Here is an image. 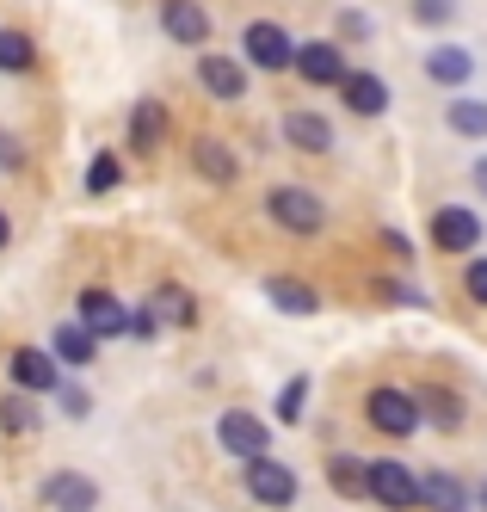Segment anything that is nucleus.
Listing matches in <instances>:
<instances>
[{"label":"nucleus","instance_id":"7c9ffc66","mask_svg":"<svg viewBox=\"0 0 487 512\" xmlns=\"http://www.w3.org/2000/svg\"><path fill=\"white\" fill-rule=\"evenodd\" d=\"M377 297H383V303H401V309H432V297H426V290L407 278V272H383V278H377Z\"/></svg>","mask_w":487,"mask_h":512},{"label":"nucleus","instance_id":"ddd939ff","mask_svg":"<svg viewBox=\"0 0 487 512\" xmlns=\"http://www.w3.org/2000/svg\"><path fill=\"white\" fill-rule=\"evenodd\" d=\"M198 87L216 99V105H241L253 93V75H247V62L229 56V50H204L198 56Z\"/></svg>","mask_w":487,"mask_h":512},{"label":"nucleus","instance_id":"ea45409f","mask_svg":"<svg viewBox=\"0 0 487 512\" xmlns=\"http://www.w3.org/2000/svg\"><path fill=\"white\" fill-rule=\"evenodd\" d=\"M469 500H475V506L487 512V482H469Z\"/></svg>","mask_w":487,"mask_h":512},{"label":"nucleus","instance_id":"e433bc0d","mask_svg":"<svg viewBox=\"0 0 487 512\" xmlns=\"http://www.w3.org/2000/svg\"><path fill=\"white\" fill-rule=\"evenodd\" d=\"M130 340H161V321H155V309H148V303L130 309Z\"/></svg>","mask_w":487,"mask_h":512},{"label":"nucleus","instance_id":"f257e3e1","mask_svg":"<svg viewBox=\"0 0 487 512\" xmlns=\"http://www.w3.org/2000/svg\"><path fill=\"white\" fill-rule=\"evenodd\" d=\"M266 223L290 241H321L327 235V198L303 179H284V186H266Z\"/></svg>","mask_w":487,"mask_h":512},{"label":"nucleus","instance_id":"dca6fc26","mask_svg":"<svg viewBox=\"0 0 487 512\" xmlns=\"http://www.w3.org/2000/svg\"><path fill=\"white\" fill-rule=\"evenodd\" d=\"M420 68H426V81H432V87H444V93L475 87V50H469V44H457V38H438V44L420 56Z\"/></svg>","mask_w":487,"mask_h":512},{"label":"nucleus","instance_id":"412c9836","mask_svg":"<svg viewBox=\"0 0 487 512\" xmlns=\"http://www.w3.org/2000/svg\"><path fill=\"white\" fill-rule=\"evenodd\" d=\"M469 482L457 469H420V512H469Z\"/></svg>","mask_w":487,"mask_h":512},{"label":"nucleus","instance_id":"f3484780","mask_svg":"<svg viewBox=\"0 0 487 512\" xmlns=\"http://www.w3.org/2000/svg\"><path fill=\"white\" fill-rule=\"evenodd\" d=\"M346 50L333 44V38H309V44H296V62H290V75L303 81V87H340L346 81Z\"/></svg>","mask_w":487,"mask_h":512},{"label":"nucleus","instance_id":"423d86ee","mask_svg":"<svg viewBox=\"0 0 487 512\" xmlns=\"http://www.w3.org/2000/svg\"><path fill=\"white\" fill-rule=\"evenodd\" d=\"M216 445L229 451L235 463H253V457H272L278 426L266 414H253V408H222L216 414Z\"/></svg>","mask_w":487,"mask_h":512},{"label":"nucleus","instance_id":"473e14b6","mask_svg":"<svg viewBox=\"0 0 487 512\" xmlns=\"http://www.w3.org/2000/svg\"><path fill=\"white\" fill-rule=\"evenodd\" d=\"M377 241H383V253H389V260H401V266H414V235H407V229H395V223H383L377 229Z\"/></svg>","mask_w":487,"mask_h":512},{"label":"nucleus","instance_id":"f704fd0d","mask_svg":"<svg viewBox=\"0 0 487 512\" xmlns=\"http://www.w3.org/2000/svg\"><path fill=\"white\" fill-rule=\"evenodd\" d=\"M56 401H62V414H68V420H87V414H93V395H87L81 383H62Z\"/></svg>","mask_w":487,"mask_h":512},{"label":"nucleus","instance_id":"72a5a7b5","mask_svg":"<svg viewBox=\"0 0 487 512\" xmlns=\"http://www.w3.org/2000/svg\"><path fill=\"white\" fill-rule=\"evenodd\" d=\"M463 297H469L475 309H487V253H475V260L463 266Z\"/></svg>","mask_w":487,"mask_h":512},{"label":"nucleus","instance_id":"f8f14e48","mask_svg":"<svg viewBox=\"0 0 487 512\" xmlns=\"http://www.w3.org/2000/svg\"><path fill=\"white\" fill-rule=\"evenodd\" d=\"M68 377H62V364L44 352V346H13L7 352V389H19V395H56Z\"/></svg>","mask_w":487,"mask_h":512},{"label":"nucleus","instance_id":"1a4fd4ad","mask_svg":"<svg viewBox=\"0 0 487 512\" xmlns=\"http://www.w3.org/2000/svg\"><path fill=\"white\" fill-rule=\"evenodd\" d=\"M74 321H81L99 346L105 340H130V303L118 290H105V284H87L81 297H74Z\"/></svg>","mask_w":487,"mask_h":512},{"label":"nucleus","instance_id":"9b49d317","mask_svg":"<svg viewBox=\"0 0 487 512\" xmlns=\"http://www.w3.org/2000/svg\"><path fill=\"white\" fill-rule=\"evenodd\" d=\"M278 136L290 142L296 155H315V161L340 149V124H333L327 112H315V105H290V112L278 118Z\"/></svg>","mask_w":487,"mask_h":512},{"label":"nucleus","instance_id":"6e6552de","mask_svg":"<svg viewBox=\"0 0 487 512\" xmlns=\"http://www.w3.org/2000/svg\"><path fill=\"white\" fill-rule=\"evenodd\" d=\"M426 235H432V247L438 253H451V260H475V247L487 241V223H481V210H469V204H438L432 216H426Z\"/></svg>","mask_w":487,"mask_h":512},{"label":"nucleus","instance_id":"a211bd4d","mask_svg":"<svg viewBox=\"0 0 487 512\" xmlns=\"http://www.w3.org/2000/svg\"><path fill=\"white\" fill-rule=\"evenodd\" d=\"M124 136H130V149H136V155H155L161 142L173 136V112H167V99L142 93V99L130 105V124H124Z\"/></svg>","mask_w":487,"mask_h":512},{"label":"nucleus","instance_id":"0eeeda50","mask_svg":"<svg viewBox=\"0 0 487 512\" xmlns=\"http://www.w3.org/2000/svg\"><path fill=\"white\" fill-rule=\"evenodd\" d=\"M99 482H93V469H44L37 475V506L44 512H99Z\"/></svg>","mask_w":487,"mask_h":512},{"label":"nucleus","instance_id":"39448f33","mask_svg":"<svg viewBox=\"0 0 487 512\" xmlns=\"http://www.w3.org/2000/svg\"><path fill=\"white\" fill-rule=\"evenodd\" d=\"M364 420H370V432H383V438H420L426 432L414 389H401V383H377V389H370L364 395Z\"/></svg>","mask_w":487,"mask_h":512},{"label":"nucleus","instance_id":"c9c22d12","mask_svg":"<svg viewBox=\"0 0 487 512\" xmlns=\"http://www.w3.org/2000/svg\"><path fill=\"white\" fill-rule=\"evenodd\" d=\"M25 167V142H19V130H0V173H19Z\"/></svg>","mask_w":487,"mask_h":512},{"label":"nucleus","instance_id":"f03ea898","mask_svg":"<svg viewBox=\"0 0 487 512\" xmlns=\"http://www.w3.org/2000/svg\"><path fill=\"white\" fill-rule=\"evenodd\" d=\"M364 500H377L383 512H420V469L401 457H370L364 463Z\"/></svg>","mask_w":487,"mask_h":512},{"label":"nucleus","instance_id":"4be33fe9","mask_svg":"<svg viewBox=\"0 0 487 512\" xmlns=\"http://www.w3.org/2000/svg\"><path fill=\"white\" fill-rule=\"evenodd\" d=\"M148 309H155L161 327H198V297L179 278H161L155 290H148Z\"/></svg>","mask_w":487,"mask_h":512},{"label":"nucleus","instance_id":"4468645a","mask_svg":"<svg viewBox=\"0 0 487 512\" xmlns=\"http://www.w3.org/2000/svg\"><path fill=\"white\" fill-rule=\"evenodd\" d=\"M340 93V105L352 118H364V124H377V118H389V105H395V87L377 75V68H346V81L333 87Z\"/></svg>","mask_w":487,"mask_h":512},{"label":"nucleus","instance_id":"20e7f679","mask_svg":"<svg viewBox=\"0 0 487 512\" xmlns=\"http://www.w3.org/2000/svg\"><path fill=\"white\" fill-rule=\"evenodd\" d=\"M241 494L253 506H266V512H290L296 494H303V475H296L284 457H253V463H241Z\"/></svg>","mask_w":487,"mask_h":512},{"label":"nucleus","instance_id":"2f4dec72","mask_svg":"<svg viewBox=\"0 0 487 512\" xmlns=\"http://www.w3.org/2000/svg\"><path fill=\"white\" fill-rule=\"evenodd\" d=\"M370 31H377V19H370L364 7H340V19H333V44H370Z\"/></svg>","mask_w":487,"mask_h":512},{"label":"nucleus","instance_id":"6ab92c4d","mask_svg":"<svg viewBox=\"0 0 487 512\" xmlns=\"http://www.w3.org/2000/svg\"><path fill=\"white\" fill-rule=\"evenodd\" d=\"M44 352H50V358L62 364V377H68V371H93L105 346H99V340L87 334L81 321H56V327H50V340H44Z\"/></svg>","mask_w":487,"mask_h":512},{"label":"nucleus","instance_id":"4c0bfd02","mask_svg":"<svg viewBox=\"0 0 487 512\" xmlns=\"http://www.w3.org/2000/svg\"><path fill=\"white\" fill-rule=\"evenodd\" d=\"M469 186L487 198V155H475V161H469Z\"/></svg>","mask_w":487,"mask_h":512},{"label":"nucleus","instance_id":"c85d7f7f","mask_svg":"<svg viewBox=\"0 0 487 512\" xmlns=\"http://www.w3.org/2000/svg\"><path fill=\"white\" fill-rule=\"evenodd\" d=\"M309 389H315V377H290L284 389H278V401H272V426H296L309 414Z\"/></svg>","mask_w":487,"mask_h":512},{"label":"nucleus","instance_id":"a878e982","mask_svg":"<svg viewBox=\"0 0 487 512\" xmlns=\"http://www.w3.org/2000/svg\"><path fill=\"white\" fill-rule=\"evenodd\" d=\"M37 426H44V408H37L31 395H19V389H0V432H7V438H31Z\"/></svg>","mask_w":487,"mask_h":512},{"label":"nucleus","instance_id":"aec40b11","mask_svg":"<svg viewBox=\"0 0 487 512\" xmlns=\"http://www.w3.org/2000/svg\"><path fill=\"white\" fill-rule=\"evenodd\" d=\"M266 303H272L278 315L309 321V315H321V290H315L309 278H296V272H272V278H266Z\"/></svg>","mask_w":487,"mask_h":512},{"label":"nucleus","instance_id":"5701e85b","mask_svg":"<svg viewBox=\"0 0 487 512\" xmlns=\"http://www.w3.org/2000/svg\"><path fill=\"white\" fill-rule=\"evenodd\" d=\"M414 401H420V420H432L438 432H463V395L451 389V383H426V389H414Z\"/></svg>","mask_w":487,"mask_h":512},{"label":"nucleus","instance_id":"bb28decb","mask_svg":"<svg viewBox=\"0 0 487 512\" xmlns=\"http://www.w3.org/2000/svg\"><path fill=\"white\" fill-rule=\"evenodd\" d=\"M81 186H87V198L118 192V186H124V155H118V149H93V161H87V173H81Z\"/></svg>","mask_w":487,"mask_h":512},{"label":"nucleus","instance_id":"7ed1b4c3","mask_svg":"<svg viewBox=\"0 0 487 512\" xmlns=\"http://www.w3.org/2000/svg\"><path fill=\"white\" fill-rule=\"evenodd\" d=\"M241 62H247V75L259 68V75H290V62H296V38H290V25H278V19H247L241 25V50H235Z\"/></svg>","mask_w":487,"mask_h":512},{"label":"nucleus","instance_id":"9d476101","mask_svg":"<svg viewBox=\"0 0 487 512\" xmlns=\"http://www.w3.org/2000/svg\"><path fill=\"white\" fill-rule=\"evenodd\" d=\"M185 161H192V173L204 179V186H216V192L241 186V149L229 136H216V130H198L192 149H185Z\"/></svg>","mask_w":487,"mask_h":512},{"label":"nucleus","instance_id":"2eb2a0df","mask_svg":"<svg viewBox=\"0 0 487 512\" xmlns=\"http://www.w3.org/2000/svg\"><path fill=\"white\" fill-rule=\"evenodd\" d=\"M161 38L179 44V50H204L216 38V25H210V7L204 0H161Z\"/></svg>","mask_w":487,"mask_h":512},{"label":"nucleus","instance_id":"b1692460","mask_svg":"<svg viewBox=\"0 0 487 512\" xmlns=\"http://www.w3.org/2000/svg\"><path fill=\"white\" fill-rule=\"evenodd\" d=\"M444 130H451L457 142H487V99L451 93V99H444Z\"/></svg>","mask_w":487,"mask_h":512},{"label":"nucleus","instance_id":"58836bf2","mask_svg":"<svg viewBox=\"0 0 487 512\" xmlns=\"http://www.w3.org/2000/svg\"><path fill=\"white\" fill-rule=\"evenodd\" d=\"M7 247H13V216L0 210V253H7Z\"/></svg>","mask_w":487,"mask_h":512},{"label":"nucleus","instance_id":"393cba45","mask_svg":"<svg viewBox=\"0 0 487 512\" xmlns=\"http://www.w3.org/2000/svg\"><path fill=\"white\" fill-rule=\"evenodd\" d=\"M37 62H44V50H37V38L25 25H0V75H37Z\"/></svg>","mask_w":487,"mask_h":512},{"label":"nucleus","instance_id":"c756f323","mask_svg":"<svg viewBox=\"0 0 487 512\" xmlns=\"http://www.w3.org/2000/svg\"><path fill=\"white\" fill-rule=\"evenodd\" d=\"M457 13H463V0H407V19L420 31H451Z\"/></svg>","mask_w":487,"mask_h":512},{"label":"nucleus","instance_id":"cd10ccee","mask_svg":"<svg viewBox=\"0 0 487 512\" xmlns=\"http://www.w3.org/2000/svg\"><path fill=\"white\" fill-rule=\"evenodd\" d=\"M327 488L340 494V500H364V457L333 451V457H327Z\"/></svg>","mask_w":487,"mask_h":512}]
</instances>
